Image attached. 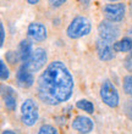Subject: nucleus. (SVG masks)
Returning <instances> with one entry per match:
<instances>
[{
    "label": "nucleus",
    "instance_id": "f257e3e1",
    "mask_svg": "<svg viewBox=\"0 0 132 134\" xmlns=\"http://www.w3.org/2000/svg\"><path fill=\"white\" fill-rule=\"evenodd\" d=\"M73 76L60 60L48 64L36 82L37 98L48 106H57L68 101L73 94Z\"/></svg>",
    "mask_w": 132,
    "mask_h": 134
},
{
    "label": "nucleus",
    "instance_id": "f03ea898",
    "mask_svg": "<svg viewBox=\"0 0 132 134\" xmlns=\"http://www.w3.org/2000/svg\"><path fill=\"white\" fill-rule=\"evenodd\" d=\"M92 31V22L87 16L78 15L71 20L66 28V35L72 40H77L91 33Z\"/></svg>",
    "mask_w": 132,
    "mask_h": 134
},
{
    "label": "nucleus",
    "instance_id": "7ed1b4c3",
    "mask_svg": "<svg viewBox=\"0 0 132 134\" xmlns=\"http://www.w3.org/2000/svg\"><path fill=\"white\" fill-rule=\"evenodd\" d=\"M20 120L25 127H33L39 120V107L36 100L28 99L23 100L20 109Z\"/></svg>",
    "mask_w": 132,
    "mask_h": 134
},
{
    "label": "nucleus",
    "instance_id": "20e7f679",
    "mask_svg": "<svg viewBox=\"0 0 132 134\" xmlns=\"http://www.w3.org/2000/svg\"><path fill=\"white\" fill-rule=\"evenodd\" d=\"M99 95L102 101L110 109H116L120 105V94L110 79H104L102 82Z\"/></svg>",
    "mask_w": 132,
    "mask_h": 134
},
{
    "label": "nucleus",
    "instance_id": "39448f33",
    "mask_svg": "<svg viewBox=\"0 0 132 134\" xmlns=\"http://www.w3.org/2000/svg\"><path fill=\"white\" fill-rule=\"evenodd\" d=\"M126 12H127L126 4L121 3V1L105 4L103 9H102V14H103L104 20L115 22V23H120V22L124 21L126 17Z\"/></svg>",
    "mask_w": 132,
    "mask_h": 134
},
{
    "label": "nucleus",
    "instance_id": "423d86ee",
    "mask_svg": "<svg viewBox=\"0 0 132 134\" xmlns=\"http://www.w3.org/2000/svg\"><path fill=\"white\" fill-rule=\"evenodd\" d=\"M98 34H99V38L104 39L111 44L119 39L120 34H121V28L118 23L110 22L103 18V21L98 25Z\"/></svg>",
    "mask_w": 132,
    "mask_h": 134
},
{
    "label": "nucleus",
    "instance_id": "0eeeda50",
    "mask_svg": "<svg viewBox=\"0 0 132 134\" xmlns=\"http://www.w3.org/2000/svg\"><path fill=\"white\" fill-rule=\"evenodd\" d=\"M48 62V54H46V50L42 46H38L33 50L32 55L29 57L28 62H27V67L32 71L33 73H37L44 68V66Z\"/></svg>",
    "mask_w": 132,
    "mask_h": 134
},
{
    "label": "nucleus",
    "instance_id": "6e6552de",
    "mask_svg": "<svg viewBox=\"0 0 132 134\" xmlns=\"http://www.w3.org/2000/svg\"><path fill=\"white\" fill-rule=\"evenodd\" d=\"M27 37L34 43H43L48 39V28L42 22L33 21L27 27Z\"/></svg>",
    "mask_w": 132,
    "mask_h": 134
},
{
    "label": "nucleus",
    "instance_id": "1a4fd4ad",
    "mask_svg": "<svg viewBox=\"0 0 132 134\" xmlns=\"http://www.w3.org/2000/svg\"><path fill=\"white\" fill-rule=\"evenodd\" d=\"M16 83L18 87L28 89L34 84V73L29 70L26 64H21L16 71Z\"/></svg>",
    "mask_w": 132,
    "mask_h": 134
},
{
    "label": "nucleus",
    "instance_id": "9d476101",
    "mask_svg": "<svg viewBox=\"0 0 132 134\" xmlns=\"http://www.w3.org/2000/svg\"><path fill=\"white\" fill-rule=\"evenodd\" d=\"M96 50L98 57L104 62H108V61H111L115 59V51L113 49V45L104 39L99 38L96 42Z\"/></svg>",
    "mask_w": 132,
    "mask_h": 134
},
{
    "label": "nucleus",
    "instance_id": "9b49d317",
    "mask_svg": "<svg viewBox=\"0 0 132 134\" xmlns=\"http://www.w3.org/2000/svg\"><path fill=\"white\" fill-rule=\"evenodd\" d=\"M72 129L78 133H91L94 128V123L89 117L85 115H78L72 120Z\"/></svg>",
    "mask_w": 132,
    "mask_h": 134
},
{
    "label": "nucleus",
    "instance_id": "f8f14e48",
    "mask_svg": "<svg viewBox=\"0 0 132 134\" xmlns=\"http://www.w3.org/2000/svg\"><path fill=\"white\" fill-rule=\"evenodd\" d=\"M1 95H3V104L5 106V109L9 112H15L16 107H17V95L14 93V90L11 88H5V85L1 87Z\"/></svg>",
    "mask_w": 132,
    "mask_h": 134
},
{
    "label": "nucleus",
    "instance_id": "ddd939ff",
    "mask_svg": "<svg viewBox=\"0 0 132 134\" xmlns=\"http://www.w3.org/2000/svg\"><path fill=\"white\" fill-rule=\"evenodd\" d=\"M33 45H32V40L29 38L27 39H22L21 42L18 43V55H20V59H21L22 64H27L29 60V57L33 53Z\"/></svg>",
    "mask_w": 132,
    "mask_h": 134
},
{
    "label": "nucleus",
    "instance_id": "4468645a",
    "mask_svg": "<svg viewBox=\"0 0 132 134\" xmlns=\"http://www.w3.org/2000/svg\"><path fill=\"white\" fill-rule=\"evenodd\" d=\"M113 49L115 53H129L132 50V38L131 37H124L120 40L113 43Z\"/></svg>",
    "mask_w": 132,
    "mask_h": 134
},
{
    "label": "nucleus",
    "instance_id": "2eb2a0df",
    "mask_svg": "<svg viewBox=\"0 0 132 134\" xmlns=\"http://www.w3.org/2000/svg\"><path fill=\"white\" fill-rule=\"evenodd\" d=\"M76 107L80 110H82V111H85V112L89 113V115L94 112V105H93V102L87 99L78 100V101L76 102Z\"/></svg>",
    "mask_w": 132,
    "mask_h": 134
},
{
    "label": "nucleus",
    "instance_id": "dca6fc26",
    "mask_svg": "<svg viewBox=\"0 0 132 134\" xmlns=\"http://www.w3.org/2000/svg\"><path fill=\"white\" fill-rule=\"evenodd\" d=\"M122 89L126 95H129L132 99V74H127L122 79Z\"/></svg>",
    "mask_w": 132,
    "mask_h": 134
},
{
    "label": "nucleus",
    "instance_id": "f3484780",
    "mask_svg": "<svg viewBox=\"0 0 132 134\" xmlns=\"http://www.w3.org/2000/svg\"><path fill=\"white\" fill-rule=\"evenodd\" d=\"M5 59H6L7 64H10L11 66H16V65L18 64V61H21L20 55H18V51H16V50L7 51L6 55H5Z\"/></svg>",
    "mask_w": 132,
    "mask_h": 134
},
{
    "label": "nucleus",
    "instance_id": "a211bd4d",
    "mask_svg": "<svg viewBox=\"0 0 132 134\" xmlns=\"http://www.w3.org/2000/svg\"><path fill=\"white\" fill-rule=\"evenodd\" d=\"M0 78L1 81H7L10 78V68L4 60L0 61Z\"/></svg>",
    "mask_w": 132,
    "mask_h": 134
},
{
    "label": "nucleus",
    "instance_id": "6ab92c4d",
    "mask_svg": "<svg viewBox=\"0 0 132 134\" xmlns=\"http://www.w3.org/2000/svg\"><path fill=\"white\" fill-rule=\"evenodd\" d=\"M68 0H46V3L49 5L50 9H53V10H59L61 7H64L66 5Z\"/></svg>",
    "mask_w": 132,
    "mask_h": 134
},
{
    "label": "nucleus",
    "instance_id": "aec40b11",
    "mask_svg": "<svg viewBox=\"0 0 132 134\" xmlns=\"http://www.w3.org/2000/svg\"><path fill=\"white\" fill-rule=\"evenodd\" d=\"M57 129L53 126H50V124H43V126H40L39 129H38V133L39 134H44V133H50V134H56L57 133Z\"/></svg>",
    "mask_w": 132,
    "mask_h": 134
},
{
    "label": "nucleus",
    "instance_id": "412c9836",
    "mask_svg": "<svg viewBox=\"0 0 132 134\" xmlns=\"http://www.w3.org/2000/svg\"><path fill=\"white\" fill-rule=\"evenodd\" d=\"M126 115L132 120V100H130V102L126 105Z\"/></svg>",
    "mask_w": 132,
    "mask_h": 134
},
{
    "label": "nucleus",
    "instance_id": "4be33fe9",
    "mask_svg": "<svg viewBox=\"0 0 132 134\" xmlns=\"http://www.w3.org/2000/svg\"><path fill=\"white\" fill-rule=\"evenodd\" d=\"M0 31H1V40H0V45L3 46L4 43H5V27H4V23L0 25Z\"/></svg>",
    "mask_w": 132,
    "mask_h": 134
},
{
    "label": "nucleus",
    "instance_id": "5701e85b",
    "mask_svg": "<svg viewBox=\"0 0 132 134\" xmlns=\"http://www.w3.org/2000/svg\"><path fill=\"white\" fill-rule=\"evenodd\" d=\"M27 1V4L28 5H31V6H36V5H38L39 4L40 0H26Z\"/></svg>",
    "mask_w": 132,
    "mask_h": 134
},
{
    "label": "nucleus",
    "instance_id": "b1692460",
    "mask_svg": "<svg viewBox=\"0 0 132 134\" xmlns=\"http://www.w3.org/2000/svg\"><path fill=\"white\" fill-rule=\"evenodd\" d=\"M127 35H129V37H131V38H132V26H131V27H130V28H129V31H127Z\"/></svg>",
    "mask_w": 132,
    "mask_h": 134
},
{
    "label": "nucleus",
    "instance_id": "393cba45",
    "mask_svg": "<svg viewBox=\"0 0 132 134\" xmlns=\"http://www.w3.org/2000/svg\"><path fill=\"white\" fill-rule=\"evenodd\" d=\"M5 133H15V132L10 131V129H5V131H3V134H5Z\"/></svg>",
    "mask_w": 132,
    "mask_h": 134
},
{
    "label": "nucleus",
    "instance_id": "a878e982",
    "mask_svg": "<svg viewBox=\"0 0 132 134\" xmlns=\"http://www.w3.org/2000/svg\"><path fill=\"white\" fill-rule=\"evenodd\" d=\"M108 1H110V3H116V1H121V0H108Z\"/></svg>",
    "mask_w": 132,
    "mask_h": 134
},
{
    "label": "nucleus",
    "instance_id": "bb28decb",
    "mask_svg": "<svg viewBox=\"0 0 132 134\" xmlns=\"http://www.w3.org/2000/svg\"><path fill=\"white\" fill-rule=\"evenodd\" d=\"M130 55H131V56H132V50H131V53H130Z\"/></svg>",
    "mask_w": 132,
    "mask_h": 134
}]
</instances>
